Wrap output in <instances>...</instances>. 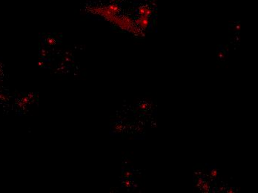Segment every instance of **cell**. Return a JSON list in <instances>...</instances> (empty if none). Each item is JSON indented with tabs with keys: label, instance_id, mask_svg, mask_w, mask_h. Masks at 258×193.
I'll use <instances>...</instances> for the list:
<instances>
[{
	"label": "cell",
	"instance_id": "cell-2",
	"mask_svg": "<svg viewBox=\"0 0 258 193\" xmlns=\"http://www.w3.org/2000/svg\"><path fill=\"white\" fill-rule=\"evenodd\" d=\"M137 22L138 24H139V25H140L141 27H142V28H145L148 25V23H149V22H148V17H140L137 20Z\"/></svg>",
	"mask_w": 258,
	"mask_h": 193
},
{
	"label": "cell",
	"instance_id": "cell-1",
	"mask_svg": "<svg viewBox=\"0 0 258 193\" xmlns=\"http://www.w3.org/2000/svg\"><path fill=\"white\" fill-rule=\"evenodd\" d=\"M139 14H140V17H148L151 14H152V11H151V8H149L148 7L142 6L139 8Z\"/></svg>",
	"mask_w": 258,
	"mask_h": 193
}]
</instances>
